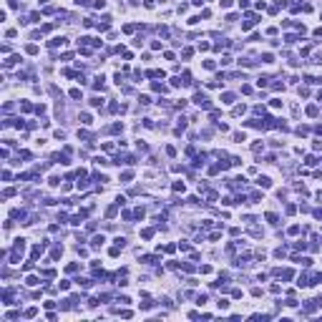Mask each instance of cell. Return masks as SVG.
<instances>
[{
	"label": "cell",
	"instance_id": "6da1fadb",
	"mask_svg": "<svg viewBox=\"0 0 322 322\" xmlns=\"http://www.w3.org/2000/svg\"><path fill=\"white\" fill-rule=\"evenodd\" d=\"M257 184H259L262 189H269V186H272V181H269L267 176H259V179H257Z\"/></svg>",
	"mask_w": 322,
	"mask_h": 322
},
{
	"label": "cell",
	"instance_id": "7a4b0ae2",
	"mask_svg": "<svg viewBox=\"0 0 322 322\" xmlns=\"http://www.w3.org/2000/svg\"><path fill=\"white\" fill-rule=\"evenodd\" d=\"M219 3H221V8H229V5H232V0H219Z\"/></svg>",
	"mask_w": 322,
	"mask_h": 322
}]
</instances>
